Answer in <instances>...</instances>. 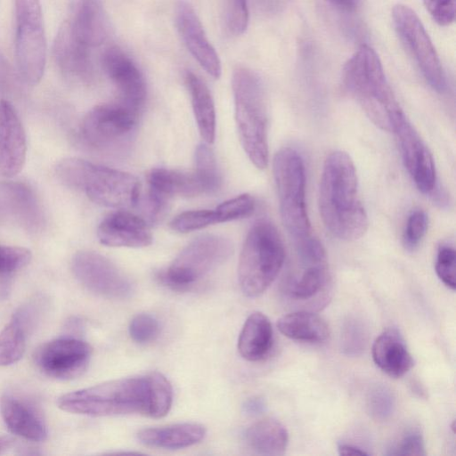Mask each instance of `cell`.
<instances>
[{"instance_id": "1", "label": "cell", "mask_w": 456, "mask_h": 456, "mask_svg": "<svg viewBox=\"0 0 456 456\" xmlns=\"http://www.w3.org/2000/svg\"><path fill=\"white\" fill-rule=\"evenodd\" d=\"M172 401L170 382L154 371L65 394L57 404L62 411L88 416L141 414L159 419L168 413Z\"/></svg>"}, {"instance_id": "2", "label": "cell", "mask_w": 456, "mask_h": 456, "mask_svg": "<svg viewBox=\"0 0 456 456\" xmlns=\"http://www.w3.org/2000/svg\"><path fill=\"white\" fill-rule=\"evenodd\" d=\"M319 209L326 228L339 240H358L367 231L368 216L360 199L355 167L344 151L331 152L324 161Z\"/></svg>"}, {"instance_id": "3", "label": "cell", "mask_w": 456, "mask_h": 456, "mask_svg": "<svg viewBox=\"0 0 456 456\" xmlns=\"http://www.w3.org/2000/svg\"><path fill=\"white\" fill-rule=\"evenodd\" d=\"M342 79L368 118L380 129L392 132L394 115L401 108L376 52L362 45L345 64Z\"/></svg>"}, {"instance_id": "4", "label": "cell", "mask_w": 456, "mask_h": 456, "mask_svg": "<svg viewBox=\"0 0 456 456\" xmlns=\"http://www.w3.org/2000/svg\"><path fill=\"white\" fill-rule=\"evenodd\" d=\"M55 172L65 185L84 191L101 206L125 208L135 206L139 200L140 183L129 173L78 158L61 160Z\"/></svg>"}, {"instance_id": "5", "label": "cell", "mask_w": 456, "mask_h": 456, "mask_svg": "<svg viewBox=\"0 0 456 456\" xmlns=\"http://www.w3.org/2000/svg\"><path fill=\"white\" fill-rule=\"evenodd\" d=\"M235 121L240 143L249 160L259 169L268 164L267 109L260 77L240 67L232 75Z\"/></svg>"}, {"instance_id": "6", "label": "cell", "mask_w": 456, "mask_h": 456, "mask_svg": "<svg viewBox=\"0 0 456 456\" xmlns=\"http://www.w3.org/2000/svg\"><path fill=\"white\" fill-rule=\"evenodd\" d=\"M285 259L282 240L275 226L260 220L252 225L243 243L238 265L242 292L256 297L275 280Z\"/></svg>"}, {"instance_id": "7", "label": "cell", "mask_w": 456, "mask_h": 456, "mask_svg": "<svg viewBox=\"0 0 456 456\" xmlns=\"http://www.w3.org/2000/svg\"><path fill=\"white\" fill-rule=\"evenodd\" d=\"M273 175L282 223L295 243L312 236L305 205V169L300 154L282 148L273 159Z\"/></svg>"}, {"instance_id": "8", "label": "cell", "mask_w": 456, "mask_h": 456, "mask_svg": "<svg viewBox=\"0 0 456 456\" xmlns=\"http://www.w3.org/2000/svg\"><path fill=\"white\" fill-rule=\"evenodd\" d=\"M232 253L226 238L205 234L191 241L165 270L156 274L163 285L175 290H185L209 272L225 262Z\"/></svg>"}, {"instance_id": "9", "label": "cell", "mask_w": 456, "mask_h": 456, "mask_svg": "<svg viewBox=\"0 0 456 456\" xmlns=\"http://www.w3.org/2000/svg\"><path fill=\"white\" fill-rule=\"evenodd\" d=\"M15 58L20 77L35 86L41 80L46 61V40L39 0H13Z\"/></svg>"}, {"instance_id": "10", "label": "cell", "mask_w": 456, "mask_h": 456, "mask_svg": "<svg viewBox=\"0 0 456 456\" xmlns=\"http://www.w3.org/2000/svg\"><path fill=\"white\" fill-rule=\"evenodd\" d=\"M139 113L118 102L97 105L83 118L81 136L98 151L118 152L130 143Z\"/></svg>"}, {"instance_id": "11", "label": "cell", "mask_w": 456, "mask_h": 456, "mask_svg": "<svg viewBox=\"0 0 456 456\" xmlns=\"http://www.w3.org/2000/svg\"><path fill=\"white\" fill-rule=\"evenodd\" d=\"M395 29L428 84L436 92L446 90L445 74L433 43L413 10L396 4L392 10Z\"/></svg>"}, {"instance_id": "12", "label": "cell", "mask_w": 456, "mask_h": 456, "mask_svg": "<svg viewBox=\"0 0 456 456\" xmlns=\"http://www.w3.org/2000/svg\"><path fill=\"white\" fill-rule=\"evenodd\" d=\"M71 268L77 281L98 296L123 299L133 291L125 274L110 260L96 252H77L73 256Z\"/></svg>"}, {"instance_id": "13", "label": "cell", "mask_w": 456, "mask_h": 456, "mask_svg": "<svg viewBox=\"0 0 456 456\" xmlns=\"http://www.w3.org/2000/svg\"><path fill=\"white\" fill-rule=\"evenodd\" d=\"M392 132L397 139L404 167L416 187L424 194H431L436 187L433 156L402 109L394 115Z\"/></svg>"}, {"instance_id": "14", "label": "cell", "mask_w": 456, "mask_h": 456, "mask_svg": "<svg viewBox=\"0 0 456 456\" xmlns=\"http://www.w3.org/2000/svg\"><path fill=\"white\" fill-rule=\"evenodd\" d=\"M92 354L85 341L65 337L42 345L35 354V362L48 377L67 380L78 377L86 369Z\"/></svg>"}, {"instance_id": "15", "label": "cell", "mask_w": 456, "mask_h": 456, "mask_svg": "<svg viewBox=\"0 0 456 456\" xmlns=\"http://www.w3.org/2000/svg\"><path fill=\"white\" fill-rule=\"evenodd\" d=\"M145 207L151 220L159 218L175 196L195 197L204 194L194 172L186 173L164 167L153 168L147 176Z\"/></svg>"}, {"instance_id": "16", "label": "cell", "mask_w": 456, "mask_h": 456, "mask_svg": "<svg viewBox=\"0 0 456 456\" xmlns=\"http://www.w3.org/2000/svg\"><path fill=\"white\" fill-rule=\"evenodd\" d=\"M102 66L118 91V102L140 112L146 100L147 88L134 61L119 47L111 46L102 55Z\"/></svg>"}, {"instance_id": "17", "label": "cell", "mask_w": 456, "mask_h": 456, "mask_svg": "<svg viewBox=\"0 0 456 456\" xmlns=\"http://www.w3.org/2000/svg\"><path fill=\"white\" fill-rule=\"evenodd\" d=\"M175 23L192 57L209 76L219 78L222 72L219 56L209 42L195 10L187 1L181 0L177 3Z\"/></svg>"}, {"instance_id": "18", "label": "cell", "mask_w": 456, "mask_h": 456, "mask_svg": "<svg viewBox=\"0 0 456 456\" xmlns=\"http://www.w3.org/2000/svg\"><path fill=\"white\" fill-rule=\"evenodd\" d=\"M61 28L75 42L89 50L102 45L108 35L102 0H73Z\"/></svg>"}, {"instance_id": "19", "label": "cell", "mask_w": 456, "mask_h": 456, "mask_svg": "<svg viewBox=\"0 0 456 456\" xmlns=\"http://www.w3.org/2000/svg\"><path fill=\"white\" fill-rule=\"evenodd\" d=\"M42 221V211L31 188L20 182H0V222L36 231Z\"/></svg>"}, {"instance_id": "20", "label": "cell", "mask_w": 456, "mask_h": 456, "mask_svg": "<svg viewBox=\"0 0 456 456\" xmlns=\"http://www.w3.org/2000/svg\"><path fill=\"white\" fill-rule=\"evenodd\" d=\"M27 151L26 134L12 105L0 101V175L12 177L23 167Z\"/></svg>"}, {"instance_id": "21", "label": "cell", "mask_w": 456, "mask_h": 456, "mask_svg": "<svg viewBox=\"0 0 456 456\" xmlns=\"http://www.w3.org/2000/svg\"><path fill=\"white\" fill-rule=\"evenodd\" d=\"M97 236L109 247L142 248L152 241L146 221L123 210L107 216L98 226Z\"/></svg>"}, {"instance_id": "22", "label": "cell", "mask_w": 456, "mask_h": 456, "mask_svg": "<svg viewBox=\"0 0 456 456\" xmlns=\"http://www.w3.org/2000/svg\"><path fill=\"white\" fill-rule=\"evenodd\" d=\"M0 411L12 433L34 442L45 440L47 428L45 420L28 402L12 395H5L1 399Z\"/></svg>"}, {"instance_id": "23", "label": "cell", "mask_w": 456, "mask_h": 456, "mask_svg": "<svg viewBox=\"0 0 456 456\" xmlns=\"http://www.w3.org/2000/svg\"><path fill=\"white\" fill-rule=\"evenodd\" d=\"M372 359L387 375L403 377L413 366V359L406 343L396 329L382 332L372 345Z\"/></svg>"}, {"instance_id": "24", "label": "cell", "mask_w": 456, "mask_h": 456, "mask_svg": "<svg viewBox=\"0 0 456 456\" xmlns=\"http://www.w3.org/2000/svg\"><path fill=\"white\" fill-rule=\"evenodd\" d=\"M53 54L60 69L68 77L88 83L94 76L91 50L75 42L61 28L56 36Z\"/></svg>"}, {"instance_id": "25", "label": "cell", "mask_w": 456, "mask_h": 456, "mask_svg": "<svg viewBox=\"0 0 456 456\" xmlns=\"http://www.w3.org/2000/svg\"><path fill=\"white\" fill-rule=\"evenodd\" d=\"M205 435L202 425L185 422L144 428L138 432L137 438L150 447L176 450L198 444Z\"/></svg>"}, {"instance_id": "26", "label": "cell", "mask_w": 456, "mask_h": 456, "mask_svg": "<svg viewBox=\"0 0 456 456\" xmlns=\"http://www.w3.org/2000/svg\"><path fill=\"white\" fill-rule=\"evenodd\" d=\"M273 342V327L269 319L260 312L249 314L238 339L240 354L249 362L261 361L269 354Z\"/></svg>"}, {"instance_id": "27", "label": "cell", "mask_w": 456, "mask_h": 456, "mask_svg": "<svg viewBox=\"0 0 456 456\" xmlns=\"http://www.w3.org/2000/svg\"><path fill=\"white\" fill-rule=\"evenodd\" d=\"M248 446L261 455L284 454L289 443L285 427L276 419H264L249 426L244 434Z\"/></svg>"}, {"instance_id": "28", "label": "cell", "mask_w": 456, "mask_h": 456, "mask_svg": "<svg viewBox=\"0 0 456 456\" xmlns=\"http://www.w3.org/2000/svg\"><path fill=\"white\" fill-rule=\"evenodd\" d=\"M277 327L285 337L297 341L321 343L330 336L327 322L318 314L297 311L281 316Z\"/></svg>"}, {"instance_id": "29", "label": "cell", "mask_w": 456, "mask_h": 456, "mask_svg": "<svg viewBox=\"0 0 456 456\" xmlns=\"http://www.w3.org/2000/svg\"><path fill=\"white\" fill-rule=\"evenodd\" d=\"M191 106L201 137L212 143L216 134V111L212 95L207 85L193 72L185 74Z\"/></svg>"}, {"instance_id": "30", "label": "cell", "mask_w": 456, "mask_h": 456, "mask_svg": "<svg viewBox=\"0 0 456 456\" xmlns=\"http://www.w3.org/2000/svg\"><path fill=\"white\" fill-rule=\"evenodd\" d=\"M328 279L326 264L315 265L305 267L299 277L287 276L281 288L288 297L306 301L314 298L326 288Z\"/></svg>"}, {"instance_id": "31", "label": "cell", "mask_w": 456, "mask_h": 456, "mask_svg": "<svg viewBox=\"0 0 456 456\" xmlns=\"http://www.w3.org/2000/svg\"><path fill=\"white\" fill-rule=\"evenodd\" d=\"M30 323L16 312L0 331V366L18 362L24 354L26 335Z\"/></svg>"}, {"instance_id": "32", "label": "cell", "mask_w": 456, "mask_h": 456, "mask_svg": "<svg viewBox=\"0 0 456 456\" xmlns=\"http://www.w3.org/2000/svg\"><path fill=\"white\" fill-rule=\"evenodd\" d=\"M194 173L198 177L204 194L215 193L221 185V176L213 151L205 144H200L195 151Z\"/></svg>"}, {"instance_id": "33", "label": "cell", "mask_w": 456, "mask_h": 456, "mask_svg": "<svg viewBox=\"0 0 456 456\" xmlns=\"http://www.w3.org/2000/svg\"><path fill=\"white\" fill-rule=\"evenodd\" d=\"M366 408L370 416L377 421H386L395 410V396L389 387L375 384L366 395Z\"/></svg>"}, {"instance_id": "34", "label": "cell", "mask_w": 456, "mask_h": 456, "mask_svg": "<svg viewBox=\"0 0 456 456\" xmlns=\"http://www.w3.org/2000/svg\"><path fill=\"white\" fill-rule=\"evenodd\" d=\"M368 342V330L358 318L348 317L342 325L340 347L348 356H357L365 349Z\"/></svg>"}, {"instance_id": "35", "label": "cell", "mask_w": 456, "mask_h": 456, "mask_svg": "<svg viewBox=\"0 0 456 456\" xmlns=\"http://www.w3.org/2000/svg\"><path fill=\"white\" fill-rule=\"evenodd\" d=\"M215 224H220L216 208L183 212L171 221L170 226L178 232H189Z\"/></svg>"}, {"instance_id": "36", "label": "cell", "mask_w": 456, "mask_h": 456, "mask_svg": "<svg viewBox=\"0 0 456 456\" xmlns=\"http://www.w3.org/2000/svg\"><path fill=\"white\" fill-rule=\"evenodd\" d=\"M428 224L427 213L422 209H414L409 215L403 232V245L408 251L417 249L423 240Z\"/></svg>"}, {"instance_id": "37", "label": "cell", "mask_w": 456, "mask_h": 456, "mask_svg": "<svg viewBox=\"0 0 456 456\" xmlns=\"http://www.w3.org/2000/svg\"><path fill=\"white\" fill-rule=\"evenodd\" d=\"M255 207V200L251 195L241 194L221 203L216 210L220 223H224L249 216Z\"/></svg>"}, {"instance_id": "38", "label": "cell", "mask_w": 456, "mask_h": 456, "mask_svg": "<svg viewBox=\"0 0 456 456\" xmlns=\"http://www.w3.org/2000/svg\"><path fill=\"white\" fill-rule=\"evenodd\" d=\"M385 454L389 456L426 455L425 442L421 432L417 428L406 431L399 440L387 449Z\"/></svg>"}, {"instance_id": "39", "label": "cell", "mask_w": 456, "mask_h": 456, "mask_svg": "<svg viewBox=\"0 0 456 456\" xmlns=\"http://www.w3.org/2000/svg\"><path fill=\"white\" fill-rule=\"evenodd\" d=\"M455 249L449 243H443L438 247L435 269L441 281L451 289L456 288L455 282Z\"/></svg>"}, {"instance_id": "40", "label": "cell", "mask_w": 456, "mask_h": 456, "mask_svg": "<svg viewBox=\"0 0 456 456\" xmlns=\"http://www.w3.org/2000/svg\"><path fill=\"white\" fill-rule=\"evenodd\" d=\"M129 335L138 344H147L157 338L159 324L155 317L148 314L135 315L129 324Z\"/></svg>"}, {"instance_id": "41", "label": "cell", "mask_w": 456, "mask_h": 456, "mask_svg": "<svg viewBox=\"0 0 456 456\" xmlns=\"http://www.w3.org/2000/svg\"><path fill=\"white\" fill-rule=\"evenodd\" d=\"M225 22L231 34L242 35L248 24V1L226 0Z\"/></svg>"}, {"instance_id": "42", "label": "cell", "mask_w": 456, "mask_h": 456, "mask_svg": "<svg viewBox=\"0 0 456 456\" xmlns=\"http://www.w3.org/2000/svg\"><path fill=\"white\" fill-rule=\"evenodd\" d=\"M31 252L20 247L0 246V274L9 273L26 266Z\"/></svg>"}, {"instance_id": "43", "label": "cell", "mask_w": 456, "mask_h": 456, "mask_svg": "<svg viewBox=\"0 0 456 456\" xmlns=\"http://www.w3.org/2000/svg\"><path fill=\"white\" fill-rule=\"evenodd\" d=\"M456 0H423V4L432 19L441 26H448L454 21Z\"/></svg>"}, {"instance_id": "44", "label": "cell", "mask_w": 456, "mask_h": 456, "mask_svg": "<svg viewBox=\"0 0 456 456\" xmlns=\"http://www.w3.org/2000/svg\"><path fill=\"white\" fill-rule=\"evenodd\" d=\"M266 409L265 400L259 396H253L247 399L243 405V412L249 416H256L263 413Z\"/></svg>"}, {"instance_id": "45", "label": "cell", "mask_w": 456, "mask_h": 456, "mask_svg": "<svg viewBox=\"0 0 456 456\" xmlns=\"http://www.w3.org/2000/svg\"><path fill=\"white\" fill-rule=\"evenodd\" d=\"M338 451L339 455H368L369 453L365 452L359 446L350 444H339L338 446Z\"/></svg>"}, {"instance_id": "46", "label": "cell", "mask_w": 456, "mask_h": 456, "mask_svg": "<svg viewBox=\"0 0 456 456\" xmlns=\"http://www.w3.org/2000/svg\"><path fill=\"white\" fill-rule=\"evenodd\" d=\"M334 6L344 12H354L359 5L360 0H328Z\"/></svg>"}, {"instance_id": "47", "label": "cell", "mask_w": 456, "mask_h": 456, "mask_svg": "<svg viewBox=\"0 0 456 456\" xmlns=\"http://www.w3.org/2000/svg\"><path fill=\"white\" fill-rule=\"evenodd\" d=\"M11 444V440L7 437H0V453L5 451Z\"/></svg>"}, {"instance_id": "48", "label": "cell", "mask_w": 456, "mask_h": 456, "mask_svg": "<svg viewBox=\"0 0 456 456\" xmlns=\"http://www.w3.org/2000/svg\"><path fill=\"white\" fill-rule=\"evenodd\" d=\"M6 69L0 56V84L4 83L6 79Z\"/></svg>"}]
</instances>
